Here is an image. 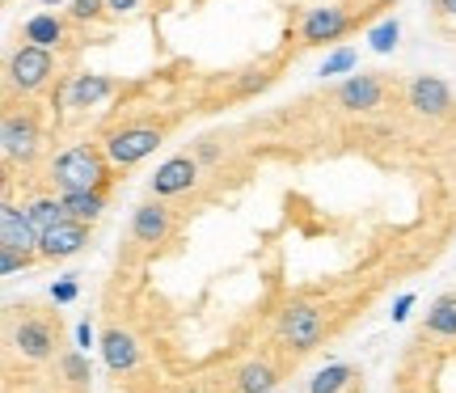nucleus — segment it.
<instances>
[{
    "label": "nucleus",
    "mask_w": 456,
    "mask_h": 393,
    "mask_svg": "<svg viewBox=\"0 0 456 393\" xmlns=\"http://www.w3.org/2000/svg\"><path fill=\"white\" fill-rule=\"evenodd\" d=\"M182 393H208V389H203V385H195V389H182Z\"/></svg>",
    "instance_id": "nucleus-34"
},
{
    "label": "nucleus",
    "mask_w": 456,
    "mask_h": 393,
    "mask_svg": "<svg viewBox=\"0 0 456 393\" xmlns=\"http://www.w3.org/2000/svg\"><path fill=\"white\" fill-rule=\"evenodd\" d=\"M26 212H30V225L38 229V237L68 220L64 199H60V195H38V199H30V203H26Z\"/></svg>",
    "instance_id": "nucleus-20"
},
{
    "label": "nucleus",
    "mask_w": 456,
    "mask_h": 393,
    "mask_svg": "<svg viewBox=\"0 0 456 393\" xmlns=\"http://www.w3.org/2000/svg\"><path fill=\"white\" fill-rule=\"evenodd\" d=\"M34 258H38V254H26V250H0V275L13 279L17 271L34 266Z\"/></svg>",
    "instance_id": "nucleus-24"
},
{
    "label": "nucleus",
    "mask_w": 456,
    "mask_h": 393,
    "mask_svg": "<svg viewBox=\"0 0 456 393\" xmlns=\"http://www.w3.org/2000/svg\"><path fill=\"white\" fill-rule=\"evenodd\" d=\"M174 229H178V225H174V208H165V199H157V195L131 212V242H135V246L157 250L174 237Z\"/></svg>",
    "instance_id": "nucleus-8"
},
{
    "label": "nucleus",
    "mask_w": 456,
    "mask_h": 393,
    "mask_svg": "<svg viewBox=\"0 0 456 393\" xmlns=\"http://www.w3.org/2000/svg\"><path fill=\"white\" fill-rule=\"evenodd\" d=\"M397 38H402V26H397V17H385V21H380V26H372V34H368L372 51H380V55H389V51L397 47Z\"/></svg>",
    "instance_id": "nucleus-22"
},
{
    "label": "nucleus",
    "mask_w": 456,
    "mask_h": 393,
    "mask_svg": "<svg viewBox=\"0 0 456 393\" xmlns=\"http://www.w3.org/2000/svg\"><path fill=\"white\" fill-rule=\"evenodd\" d=\"M436 4H440L444 17H456V0H436Z\"/></svg>",
    "instance_id": "nucleus-32"
},
{
    "label": "nucleus",
    "mask_w": 456,
    "mask_h": 393,
    "mask_svg": "<svg viewBox=\"0 0 456 393\" xmlns=\"http://www.w3.org/2000/svg\"><path fill=\"white\" fill-rule=\"evenodd\" d=\"M77 339H81V347L94 343V334H89V322H81V326H77Z\"/></svg>",
    "instance_id": "nucleus-31"
},
{
    "label": "nucleus",
    "mask_w": 456,
    "mask_h": 393,
    "mask_svg": "<svg viewBox=\"0 0 456 393\" xmlns=\"http://www.w3.org/2000/svg\"><path fill=\"white\" fill-rule=\"evenodd\" d=\"M359 381V368H351V364H330V368H322L317 377H313L309 393H342L351 389Z\"/></svg>",
    "instance_id": "nucleus-21"
},
{
    "label": "nucleus",
    "mask_w": 456,
    "mask_h": 393,
    "mask_svg": "<svg viewBox=\"0 0 456 393\" xmlns=\"http://www.w3.org/2000/svg\"><path fill=\"white\" fill-rule=\"evenodd\" d=\"M106 13H110L106 0H72V4H68V17H72V21H102Z\"/></svg>",
    "instance_id": "nucleus-23"
},
{
    "label": "nucleus",
    "mask_w": 456,
    "mask_h": 393,
    "mask_svg": "<svg viewBox=\"0 0 456 393\" xmlns=\"http://www.w3.org/2000/svg\"><path fill=\"white\" fill-rule=\"evenodd\" d=\"M51 77H55V51L34 47V43H21L9 55V68H4L9 94H38V89H47Z\"/></svg>",
    "instance_id": "nucleus-3"
},
{
    "label": "nucleus",
    "mask_w": 456,
    "mask_h": 393,
    "mask_svg": "<svg viewBox=\"0 0 456 393\" xmlns=\"http://www.w3.org/2000/svg\"><path fill=\"white\" fill-rule=\"evenodd\" d=\"M195 157H199V165L220 161V157H224V148H220V135H203V140L195 144Z\"/></svg>",
    "instance_id": "nucleus-26"
},
{
    "label": "nucleus",
    "mask_w": 456,
    "mask_h": 393,
    "mask_svg": "<svg viewBox=\"0 0 456 393\" xmlns=\"http://www.w3.org/2000/svg\"><path fill=\"white\" fill-rule=\"evenodd\" d=\"M199 182H203L199 157L195 152H178V157H169L165 165H157V174L148 178V191L157 199H178V195H191Z\"/></svg>",
    "instance_id": "nucleus-7"
},
{
    "label": "nucleus",
    "mask_w": 456,
    "mask_h": 393,
    "mask_svg": "<svg viewBox=\"0 0 456 393\" xmlns=\"http://www.w3.org/2000/svg\"><path fill=\"white\" fill-rule=\"evenodd\" d=\"M106 195H110V191H68V195H60V199H64L68 220L94 225V220H102V212H106Z\"/></svg>",
    "instance_id": "nucleus-19"
},
{
    "label": "nucleus",
    "mask_w": 456,
    "mask_h": 393,
    "mask_svg": "<svg viewBox=\"0 0 456 393\" xmlns=\"http://www.w3.org/2000/svg\"><path fill=\"white\" fill-rule=\"evenodd\" d=\"M110 4V13H131V9H140V0H106Z\"/></svg>",
    "instance_id": "nucleus-30"
},
{
    "label": "nucleus",
    "mask_w": 456,
    "mask_h": 393,
    "mask_svg": "<svg viewBox=\"0 0 456 393\" xmlns=\"http://www.w3.org/2000/svg\"><path fill=\"white\" fill-rule=\"evenodd\" d=\"M68 300H77V279H60L51 288V305H68Z\"/></svg>",
    "instance_id": "nucleus-27"
},
{
    "label": "nucleus",
    "mask_w": 456,
    "mask_h": 393,
    "mask_svg": "<svg viewBox=\"0 0 456 393\" xmlns=\"http://www.w3.org/2000/svg\"><path fill=\"white\" fill-rule=\"evenodd\" d=\"M0 148H4V161L9 165H34V157L43 152V131L38 119L30 111H17L9 106L0 119Z\"/></svg>",
    "instance_id": "nucleus-5"
},
{
    "label": "nucleus",
    "mask_w": 456,
    "mask_h": 393,
    "mask_svg": "<svg viewBox=\"0 0 456 393\" xmlns=\"http://www.w3.org/2000/svg\"><path fill=\"white\" fill-rule=\"evenodd\" d=\"M419 343H456V292L436 296L419 326Z\"/></svg>",
    "instance_id": "nucleus-15"
},
{
    "label": "nucleus",
    "mask_w": 456,
    "mask_h": 393,
    "mask_svg": "<svg viewBox=\"0 0 456 393\" xmlns=\"http://www.w3.org/2000/svg\"><path fill=\"white\" fill-rule=\"evenodd\" d=\"M165 131L161 127H144V123H127V127H114L102 148H106V157L114 161V169H131V165H140L144 157H152L157 148H161Z\"/></svg>",
    "instance_id": "nucleus-6"
},
{
    "label": "nucleus",
    "mask_w": 456,
    "mask_h": 393,
    "mask_svg": "<svg viewBox=\"0 0 456 393\" xmlns=\"http://www.w3.org/2000/svg\"><path fill=\"white\" fill-rule=\"evenodd\" d=\"M47 178L60 195H68V191H110L114 161L98 144H72L47 165Z\"/></svg>",
    "instance_id": "nucleus-2"
},
{
    "label": "nucleus",
    "mask_w": 456,
    "mask_h": 393,
    "mask_svg": "<svg viewBox=\"0 0 456 393\" xmlns=\"http://www.w3.org/2000/svg\"><path fill=\"white\" fill-rule=\"evenodd\" d=\"M406 102L414 115L423 119H444L448 111H452V89H448V81H440V77H414L406 89Z\"/></svg>",
    "instance_id": "nucleus-11"
},
{
    "label": "nucleus",
    "mask_w": 456,
    "mask_h": 393,
    "mask_svg": "<svg viewBox=\"0 0 456 393\" xmlns=\"http://www.w3.org/2000/svg\"><path fill=\"white\" fill-rule=\"evenodd\" d=\"M376 4H393V0H376Z\"/></svg>",
    "instance_id": "nucleus-35"
},
{
    "label": "nucleus",
    "mask_w": 456,
    "mask_h": 393,
    "mask_svg": "<svg viewBox=\"0 0 456 393\" xmlns=\"http://www.w3.org/2000/svg\"><path fill=\"white\" fill-rule=\"evenodd\" d=\"M342 111H351V115H372L385 106V81H380V72H355V77H346L338 85V94H334Z\"/></svg>",
    "instance_id": "nucleus-10"
},
{
    "label": "nucleus",
    "mask_w": 456,
    "mask_h": 393,
    "mask_svg": "<svg viewBox=\"0 0 456 393\" xmlns=\"http://www.w3.org/2000/svg\"><path fill=\"white\" fill-rule=\"evenodd\" d=\"M0 250H26V254H38V229L30 225V212L17 208L9 195H4V203H0Z\"/></svg>",
    "instance_id": "nucleus-12"
},
{
    "label": "nucleus",
    "mask_w": 456,
    "mask_h": 393,
    "mask_svg": "<svg viewBox=\"0 0 456 393\" xmlns=\"http://www.w3.org/2000/svg\"><path fill=\"white\" fill-rule=\"evenodd\" d=\"M355 26V17L342 4H317L300 21V47H322V43H338L342 34Z\"/></svg>",
    "instance_id": "nucleus-9"
},
{
    "label": "nucleus",
    "mask_w": 456,
    "mask_h": 393,
    "mask_svg": "<svg viewBox=\"0 0 456 393\" xmlns=\"http://www.w3.org/2000/svg\"><path fill=\"white\" fill-rule=\"evenodd\" d=\"M410 305H414V296H402V300H397V305H393V322H402V317H406V313H410Z\"/></svg>",
    "instance_id": "nucleus-29"
},
{
    "label": "nucleus",
    "mask_w": 456,
    "mask_h": 393,
    "mask_svg": "<svg viewBox=\"0 0 456 393\" xmlns=\"http://www.w3.org/2000/svg\"><path fill=\"white\" fill-rule=\"evenodd\" d=\"M4 347H9V360L21 356L26 364H55L68 351L60 313L38 300L9 305L4 309Z\"/></svg>",
    "instance_id": "nucleus-1"
},
{
    "label": "nucleus",
    "mask_w": 456,
    "mask_h": 393,
    "mask_svg": "<svg viewBox=\"0 0 456 393\" xmlns=\"http://www.w3.org/2000/svg\"><path fill=\"white\" fill-rule=\"evenodd\" d=\"M21 43L60 51L68 43V21H64V17H55V13H34L30 21L21 26Z\"/></svg>",
    "instance_id": "nucleus-17"
},
{
    "label": "nucleus",
    "mask_w": 456,
    "mask_h": 393,
    "mask_svg": "<svg viewBox=\"0 0 456 393\" xmlns=\"http://www.w3.org/2000/svg\"><path fill=\"white\" fill-rule=\"evenodd\" d=\"M271 81V77H266V72H245V81L237 85V89H241V94H254V89H262V85Z\"/></svg>",
    "instance_id": "nucleus-28"
},
{
    "label": "nucleus",
    "mask_w": 456,
    "mask_h": 393,
    "mask_svg": "<svg viewBox=\"0 0 456 393\" xmlns=\"http://www.w3.org/2000/svg\"><path fill=\"white\" fill-rule=\"evenodd\" d=\"M326 339V309L309 305V300H292L279 313V343L288 351H313Z\"/></svg>",
    "instance_id": "nucleus-4"
},
{
    "label": "nucleus",
    "mask_w": 456,
    "mask_h": 393,
    "mask_svg": "<svg viewBox=\"0 0 456 393\" xmlns=\"http://www.w3.org/2000/svg\"><path fill=\"white\" fill-rule=\"evenodd\" d=\"M279 364L271 360H249L232 373V393H271L279 385Z\"/></svg>",
    "instance_id": "nucleus-18"
},
{
    "label": "nucleus",
    "mask_w": 456,
    "mask_h": 393,
    "mask_svg": "<svg viewBox=\"0 0 456 393\" xmlns=\"http://www.w3.org/2000/svg\"><path fill=\"white\" fill-rule=\"evenodd\" d=\"M355 47H342L334 51V55H326V64H322V77H338V72H351L355 68Z\"/></svg>",
    "instance_id": "nucleus-25"
},
{
    "label": "nucleus",
    "mask_w": 456,
    "mask_h": 393,
    "mask_svg": "<svg viewBox=\"0 0 456 393\" xmlns=\"http://www.w3.org/2000/svg\"><path fill=\"white\" fill-rule=\"evenodd\" d=\"M85 246H89V225H81V220H64V225H55L51 233L38 237V258L64 262V258H77Z\"/></svg>",
    "instance_id": "nucleus-13"
},
{
    "label": "nucleus",
    "mask_w": 456,
    "mask_h": 393,
    "mask_svg": "<svg viewBox=\"0 0 456 393\" xmlns=\"http://www.w3.org/2000/svg\"><path fill=\"white\" fill-rule=\"evenodd\" d=\"M397 393H423V389H410V381L402 377V381H397Z\"/></svg>",
    "instance_id": "nucleus-33"
},
{
    "label": "nucleus",
    "mask_w": 456,
    "mask_h": 393,
    "mask_svg": "<svg viewBox=\"0 0 456 393\" xmlns=\"http://www.w3.org/2000/svg\"><path fill=\"white\" fill-rule=\"evenodd\" d=\"M114 94V81L110 77H98V72H81V77H72L68 81V94L64 102L72 111H89V106H98L102 98H110Z\"/></svg>",
    "instance_id": "nucleus-16"
},
{
    "label": "nucleus",
    "mask_w": 456,
    "mask_h": 393,
    "mask_svg": "<svg viewBox=\"0 0 456 393\" xmlns=\"http://www.w3.org/2000/svg\"><path fill=\"white\" fill-rule=\"evenodd\" d=\"M102 356H106V368H110V373H131V368L140 364V339H135L127 326L106 322V330H102Z\"/></svg>",
    "instance_id": "nucleus-14"
}]
</instances>
